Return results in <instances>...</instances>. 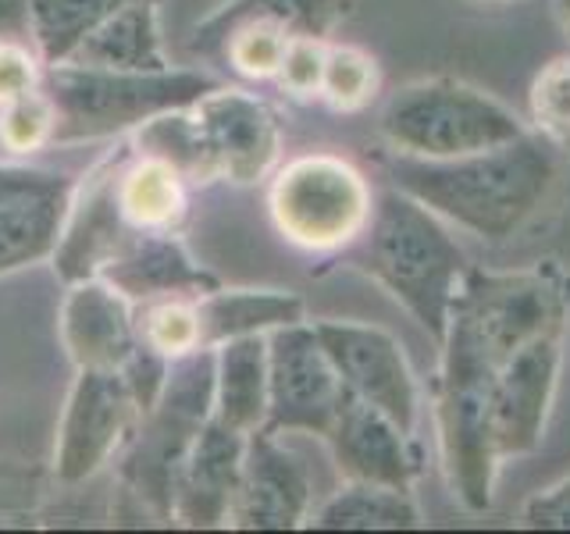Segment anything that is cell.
<instances>
[{
    "instance_id": "obj_1",
    "label": "cell",
    "mask_w": 570,
    "mask_h": 534,
    "mask_svg": "<svg viewBox=\"0 0 570 534\" xmlns=\"http://www.w3.org/2000/svg\"><path fill=\"white\" fill-rule=\"evenodd\" d=\"M563 150L539 132L453 160L396 157L389 175L445 225L485 243H510L539 218L560 186Z\"/></svg>"
},
{
    "instance_id": "obj_2",
    "label": "cell",
    "mask_w": 570,
    "mask_h": 534,
    "mask_svg": "<svg viewBox=\"0 0 570 534\" xmlns=\"http://www.w3.org/2000/svg\"><path fill=\"white\" fill-rule=\"evenodd\" d=\"M356 267L379 281L435 346H442L460 281L471 264L435 210L396 186L374 196Z\"/></svg>"
},
{
    "instance_id": "obj_3",
    "label": "cell",
    "mask_w": 570,
    "mask_h": 534,
    "mask_svg": "<svg viewBox=\"0 0 570 534\" xmlns=\"http://www.w3.org/2000/svg\"><path fill=\"white\" fill-rule=\"evenodd\" d=\"M495 370L478 338L450 317V332L439 346L435 432L445 481L468 513H485L492 506L495 477L503 467L492 414Z\"/></svg>"
},
{
    "instance_id": "obj_4",
    "label": "cell",
    "mask_w": 570,
    "mask_h": 534,
    "mask_svg": "<svg viewBox=\"0 0 570 534\" xmlns=\"http://www.w3.org/2000/svg\"><path fill=\"white\" fill-rule=\"evenodd\" d=\"M218 86L207 71L165 68V71H111L89 65H47V97L53 103V142L125 139L150 118L193 107Z\"/></svg>"
},
{
    "instance_id": "obj_5",
    "label": "cell",
    "mask_w": 570,
    "mask_h": 534,
    "mask_svg": "<svg viewBox=\"0 0 570 534\" xmlns=\"http://www.w3.org/2000/svg\"><path fill=\"white\" fill-rule=\"evenodd\" d=\"M528 125L507 103L460 79H417L392 93L379 115V136L396 157L453 160L503 147Z\"/></svg>"
},
{
    "instance_id": "obj_6",
    "label": "cell",
    "mask_w": 570,
    "mask_h": 534,
    "mask_svg": "<svg viewBox=\"0 0 570 534\" xmlns=\"http://www.w3.org/2000/svg\"><path fill=\"white\" fill-rule=\"evenodd\" d=\"M267 210L289 246L307 254H338L364 236L374 196L367 178L346 157L314 150L275 168Z\"/></svg>"
},
{
    "instance_id": "obj_7",
    "label": "cell",
    "mask_w": 570,
    "mask_h": 534,
    "mask_svg": "<svg viewBox=\"0 0 570 534\" xmlns=\"http://www.w3.org/2000/svg\"><path fill=\"white\" fill-rule=\"evenodd\" d=\"M214 417V349H196L171 364L157 406L139 421L121 456V481L160 521H171L175 474L193 438Z\"/></svg>"
},
{
    "instance_id": "obj_8",
    "label": "cell",
    "mask_w": 570,
    "mask_h": 534,
    "mask_svg": "<svg viewBox=\"0 0 570 534\" xmlns=\"http://www.w3.org/2000/svg\"><path fill=\"white\" fill-rule=\"evenodd\" d=\"M453 320L478 338V346L499 367L534 338L567 335L570 278L552 260L528 271L468 267L453 303Z\"/></svg>"
},
{
    "instance_id": "obj_9",
    "label": "cell",
    "mask_w": 570,
    "mask_h": 534,
    "mask_svg": "<svg viewBox=\"0 0 570 534\" xmlns=\"http://www.w3.org/2000/svg\"><path fill=\"white\" fill-rule=\"evenodd\" d=\"M142 409L118 370H76L53 438V477L82 485L132 442Z\"/></svg>"
},
{
    "instance_id": "obj_10",
    "label": "cell",
    "mask_w": 570,
    "mask_h": 534,
    "mask_svg": "<svg viewBox=\"0 0 570 534\" xmlns=\"http://www.w3.org/2000/svg\"><path fill=\"white\" fill-rule=\"evenodd\" d=\"M267 385L264 432L275 435L325 438L346 399V385L311 320L267 335Z\"/></svg>"
},
{
    "instance_id": "obj_11",
    "label": "cell",
    "mask_w": 570,
    "mask_h": 534,
    "mask_svg": "<svg viewBox=\"0 0 570 534\" xmlns=\"http://www.w3.org/2000/svg\"><path fill=\"white\" fill-rule=\"evenodd\" d=\"M311 325L353 396L382 409L403 432L417 435L421 385L400 338L379 325H364V320L325 317L311 320Z\"/></svg>"
},
{
    "instance_id": "obj_12",
    "label": "cell",
    "mask_w": 570,
    "mask_h": 534,
    "mask_svg": "<svg viewBox=\"0 0 570 534\" xmlns=\"http://www.w3.org/2000/svg\"><path fill=\"white\" fill-rule=\"evenodd\" d=\"M132 154V142L125 136L118 142V154L111 150L89 168L86 182L71 192V207L61 228L58 249H53V271L65 285L82 278H100L104 267L115 260L125 236H129V221H125L118 204V171L125 157Z\"/></svg>"
},
{
    "instance_id": "obj_13",
    "label": "cell",
    "mask_w": 570,
    "mask_h": 534,
    "mask_svg": "<svg viewBox=\"0 0 570 534\" xmlns=\"http://www.w3.org/2000/svg\"><path fill=\"white\" fill-rule=\"evenodd\" d=\"M314 503L311 471L275 432H249L243 449L239 492L228 527L239 531H296L307 527Z\"/></svg>"
},
{
    "instance_id": "obj_14",
    "label": "cell",
    "mask_w": 570,
    "mask_h": 534,
    "mask_svg": "<svg viewBox=\"0 0 570 534\" xmlns=\"http://www.w3.org/2000/svg\"><path fill=\"white\" fill-rule=\"evenodd\" d=\"M193 115L200 118L225 182L257 186L275 175L282 157V121L267 100L246 89L214 86L193 103Z\"/></svg>"
},
{
    "instance_id": "obj_15",
    "label": "cell",
    "mask_w": 570,
    "mask_h": 534,
    "mask_svg": "<svg viewBox=\"0 0 570 534\" xmlns=\"http://www.w3.org/2000/svg\"><path fill=\"white\" fill-rule=\"evenodd\" d=\"M321 442L328 445L332 463L343 474V481H371V485L414 492V485L424 474V456L417 438L403 432L382 409L356 399L350 388L328 427V435Z\"/></svg>"
},
{
    "instance_id": "obj_16",
    "label": "cell",
    "mask_w": 570,
    "mask_h": 534,
    "mask_svg": "<svg viewBox=\"0 0 570 534\" xmlns=\"http://www.w3.org/2000/svg\"><path fill=\"white\" fill-rule=\"evenodd\" d=\"M563 367V335H542L517 349L495 370L492 414L499 456H528L542 445L552 399H557Z\"/></svg>"
},
{
    "instance_id": "obj_17",
    "label": "cell",
    "mask_w": 570,
    "mask_h": 534,
    "mask_svg": "<svg viewBox=\"0 0 570 534\" xmlns=\"http://www.w3.org/2000/svg\"><path fill=\"white\" fill-rule=\"evenodd\" d=\"M58 332L76 370H121L139 346L136 303L104 278L71 281L61 299Z\"/></svg>"
},
{
    "instance_id": "obj_18",
    "label": "cell",
    "mask_w": 570,
    "mask_h": 534,
    "mask_svg": "<svg viewBox=\"0 0 570 534\" xmlns=\"http://www.w3.org/2000/svg\"><path fill=\"white\" fill-rule=\"evenodd\" d=\"M246 435L210 417L207 427L193 438L183 467L175 474L171 521L178 527H228L232 503L239 492Z\"/></svg>"
},
{
    "instance_id": "obj_19",
    "label": "cell",
    "mask_w": 570,
    "mask_h": 534,
    "mask_svg": "<svg viewBox=\"0 0 570 534\" xmlns=\"http://www.w3.org/2000/svg\"><path fill=\"white\" fill-rule=\"evenodd\" d=\"M71 192L76 182L53 171L32 182L0 186V278L53 257Z\"/></svg>"
},
{
    "instance_id": "obj_20",
    "label": "cell",
    "mask_w": 570,
    "mask_h": 534,
    "mask_svg": "<svg viewBox=\"0 0 570 534\" xmlns=\"http://www.w3.org/2000/svg\"><path fill=\"white\" fill-rule=\"evenodd\" d=\"M104 281L132 303H150L160 296H204L218 289L222 278L196 264L178 231H139L125 236L115 260L104 267Z\"/></svg>"
},
{
    "instance_id": "obj_21",
    "label": "cell",
    "mask_w": 570,
    "mask_h": 534,
    "mask_svg": "<svg viewBox=\"0 0 570 534\" xmlns=\"http://www.w3.org/2000/svg\"><path fill=\"white\" fill-rule=\"evenodd\" d=\"M71 65L111 71H165L168 53L160 40V0H129L97 26L68 58Z\"/></svg>"
},
{
    "instance_id": "obj_22",
    "label": "cell",
    "mask_w": 570,
    "mask_h": 534,
    "mask_svg": "<svg viewBox=\"0 0 570 534\" xmlns=\"http://www.w3.org/2000/svg\"><path fill=\"white\" fill-rule=\"evenodd\" d=\"M267 335L214 346V417L249 435L267 424Z\"/></svg>"
},
{
    "instance_id": "obj_23",
    "label": "cell",
    "mask_w": 570,
    "mask_h": 534,
    "mask_svg": "<svg viewBox=\"0 0 570 534\" xmlns=\"http://www.w3.org/2000/svg\"><path fill=\"white\" fill-rule=\"evenodd\" d=\"M196 314H200L204 346L214 349L228 338L246 335H272L285 325L307 320V307L296 293L282 289H210L196 296Z\"/></svg>"
},
{
    "instance_id": "obj_24",
    "label": "cell",
    "mask_w": 570,
    "mask_h": 534,
    "mask_svg": "<svg viewBox=\"0 0 570 534\" xmlns=\"http://www.w3.org/2000/svg\"><path fill=\"white\" fill-rule=\"evenodd\" d=\"M350 14L353 0H225L193 26L186 47L243 22H267L289 36H311V40L332 43V36L350 22Z\"/></svg>"
},
{
    "instance_id": "obj_25",
    "label": "cell",
    "mask_w": 570,
    "mask_h": 534,
    "mask_svg": "<svg viewBox=\"0 0 570 534\" xmlns=\"http://www.w3.org/2000/svg\"><path fill=\"white\" fill-rule=\"evenodd\" d=\"M189 182L171 165L147 154H129L118 171V204L129 228L183 231L189 218Z\"/></svg>"
},
{
    "instance_id": "obj_26",
    "label": "cell",
    "mask_w": 570,
    "mask_h": 534,
    "mask_svg": "<svg viewBox=\"0 0 570 534\" xmlns=\"http://www.w3.org/2000/svg\"><path fill=\"white\" fill-rule=\"evenodd\" d=\"M307 527L314 531H410L421 527V506L414 492L346 481L332 498L311 510Z\"/></svg>"
},
{
    "instance_id": "obj_27",
    "label": "cell",
    "mask_w": 570,
    "mask_h": 534,
    "mask_svg": "<svg viewBox=\"0 0 570 534\" xmlns=\"http://www.w3.org/2000/svg\"><path fill=\"white\" fill-rule=\"evenodd\" d=\"M129 142L136 154L171 165L189 186H210L222 178V168L214 160V150L200 129V118L193 115V107H178V111L150 118L129 136Z\"/></svg>"
},
{
    "instance_id": "obj_28",
    "label": "cell",
    "mask_w": 570,
    "mask_h": 534,
    "mask_svg": "<svg viewBox=\"0 0 570 534\" xmlns=\"http://www.w3.org/2000/svg\"><path fill=\"white\" fill-rule=\"evenodd\" d=\"M125 4L129 0H29V40L47 65H61Z\"/></svg>"
},
{
    "instance_id": "obj_29",
    "label": "cell",
    "mask_w": 570,
    "mask_h": 534,
    "mask_svg": "<svg viewBox=\"0 0 570 534\" xmlns=\"http://www.w3.org/2000/svg\"><path fill=\"white\" fill-rule=\"evenodd\" d=\"M136 328L139 343L165 353L168 360L207 349L200 335V314H196V296H160L150 303H136Z\"/></svg>"
},
{
    "instance_id": "obj_30",
    "label": "cell",
    "mask_w": 570,
    "mask_h": 534,
    "mask_svg": "<svg viewBox=\"0 0 570 534\" xmlns=\"http://www.w3.org/2000/svg\"><path fill=\"white\" fill-rule=\"evenodd\" d=\"M382 86L379 61L367 50L350 43H328L325 79H321V97L338 115H361L374 100Z\"/></svg>"
},
{
    "instance_id": "obj_31",
    "label": "cell",
    "mask_w": 570,
    "mask_h": 534,
    "mask_svg": "<svg viewBox=\"0 0 570 534\" xmlns=\"http://www.w3.org/2000/svg\"><path fill=\"white\" fill-rule=\"evenodd\" d=\"M528 129L570 150V53L542 65L528 89Z\"/></svg>"
},
{
    "instance_id": "obj_32",
    "label": "cell",
    "mask_w": 570,
    "mask_h": 534,
    "mask_svg": "<svg viewBox=\"0 0 570 534\" xmlns=\"http://www.w3.org/2000/svg\"><path fill=\"white\" fill-rule=\"evenodd\" d=\"M53 103L47 97V86L40 93H29L22 100H11L0 107V150L8 154H36L53 147Z\"/></svg>"
},
{
    "instance_id": "obj_33",
    "label": "cell",
    "mask_w": 570,
    "mask_h": 534,
    "mask_svg": "<svg viewBox=\"0 0 570 534\" xmlns=\"http://www.w3.org/2000/svg\"><path fill=\"white\" fill-rule=\"evenodd\" d=\"M47 86V61L29 36H0V107L40 93Z\"/></svg>"
},
{
    "instance_id": "obj_34",
    "label": "cell",
    "mask_w": 570,
    "mask_h": 534,
    "mask_svg": "<svg viewBox=\"0 0 570 534\" xmlns=\"http://www.w3.org/2000/svg\"><path fill=\"white\" fill-rule=\"evenodd\" d=\"M325 61H328V40H311V36H293L285 47V58L275 82L289 97L311 100L321 97V79H325Z\"/></svg>"
},
{
    "instance_id": "obj_35",
    "label": "cell",
    "mask_w": 570,
    "mask_h": 534,
    "mask_svg": "<svg viewBox=\"0 0 570 534\" xmlns=\"http://www.w3.org/2000/svg\"><path fill=\"white\" fill-rule=\"evenodd\" d=\"M171 364H175V360H168L165 353L150 349L147 343H139V346L132 349L129 360L121 364V370H118V374L125 378V385H129L132 399H136V403H139V409H142V417H147L150 409L157 406L160 392H165V385H168Z\"/></svg>"
},
{
    "instance_id": "obj_36",
    "label": "cell",
    "mask_w": 570,
    "mask_h": 534,
    "mask_svg": "<svg viewBox=\"0 0 570 534\" xmlns=\"http://www.w3.org/2000/svg\"><path fill=\"white\" fill-rule=\"evenodd\" d=\"M521 524L531 531H570V477L534 492L521 510Z\"/></svg>"
},
{
    "instance_id": "obj_37",
    "label": "cell",
    "mask_w": 570,
    "mask_h": 534,
    "mask_svg": "<svg viewBox=\"0 0 570 534\" xmlns=\"http://www.w3.org/2000/svg\"><path fill=\"white\" fill-rule=\"evenodd\" d=\"M0 36H29V0H0Z\"/></svg>"
},
{
    "instance_id": "obj_38",
    "label": "cell",
    "mask_w": 570,
    "mask_h": 534,
    "mask_svg": "<svg viewBox=\"0 0 570 534\" xmlns=\"http://www.w3.org/2000/svg\"><path fill=\"white\" fill-rule=\"evenodd\" d=\"M47 171L40 168H18V165H4L0 160V186H14V182H32V178H40Z\"/></svg>"
},
{
    "instance_id": "obj_39",
    "label": "cell",
    "mask_w": 570,
    "mask_h": 534,
    "mask_svg": "<svg viewBox=\"0 0 570 534\" xmlns=\"http://www.w3.org/2000/svg\"><path fill=\"white\" fill-rule=\"evenodd\" d=\"M557 14H560V26L570 36V0H557Z\"/></svg>"
},
{
    "instance_id": "obj_40",
    "label": "cell",
    "mask_w": 570,
    "mask_h": 534,
    "mask_svg": "<svg viewBox=\"0 0 570 534\" xmlns=\"http://www.w3.org/2000/svg\"><path fill=\"white\" fill-rule=\"evenodd\" d=\"M478 4H510V0H478Z\"/></svg>"
}]
</instances>
